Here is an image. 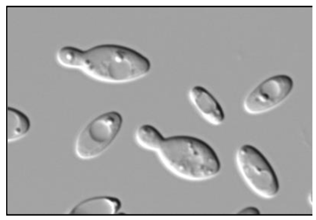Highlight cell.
<instances>
[{"label":"cell","mask_w":316,"mask_h":220,"mask_svg":"<svg viewBox=\"0 0 316 220\" xmlns=\"http://www.w3.org/2000/svg\"><path fill=\"white\" fill-rule=\"evenodd\" d=\"M157 152L170 172L186 180H208L220 170L221 163L214 149L194 136L175 135L165 138Z\"/></svg>","instance_id":"7a4b0ae2"},{"label":"cell","mask_w":316,"mask_h":220,"mask_svg":"<svg viewBox=\"0 0 316 220\" xmlns=\"http://www.w3.org/2000/svg\"><path fill=\"white\" fill-rule=\"evenodd\" d=\"M30 121L23 112L15 108H7V140L13 142L23 137L30 128Z\"/></svg>","instance_id":"ba28073f"},{"label":"cell","mask_w":316,"mask_h":220,"mask_svg":"<svg viewBox=\"0 0 316 220\" xmlns=\"http://www.w3.org/2000/svg\"><path fill=\"white\" fill-rule=\"evenodd\" d=\"M237 213L244 215H259L260 214V211L256 207L248 206L242 208Z\"/></svg>","instance_id":"30bf717a"},{"label":"cell","mask_w":316,"mask_h":220,"mask_svg":"<svg viewBox=\"0 0 316 220\" xmlns=\"http://www.w3.org/2000/svg\"><path fill=\"white\" fill-rule=\"evenodd\" d=\"M294 87L292 78L285 74L269 77L260 83L245 97L243 107L252 115L262 114L280 105Z\"/></svg>","instance_id":"5b68a950"},{"label":"cell","mask_w":316,"mask_h":220,"mask_svg":"<svg viewBox=\"0 0 316 220\" xmlns=\"http://www.w3.org/2000/svg\"><path fill=\"white\" fill-rule=\"evenodd\" d=\"M236 160L239 170L249 187L265 198L275 197L279 182L273 166L264 155L254 146L245 144L238 149Z\"/></svg>","instance_id":"3957f363"},{"label":"cell","mask_w":316,"mask_h":220,"mask_svg":"<svg viewBox=\"0 0 316 220\" xmlns=\"http://www.w3.org/2000/svg\"><path fill=\"white\" fill-rule=\"evenodd\" d=\"M66 67L77 68L100 81L123 83L137 80L150 70V60L130 47L104 44L82 50L71 46Z\"/></svg>","instance_id":"6da1fadb"},{"label":"cell","mask_w":316,"mask_h":220,"mask_svg":"<svg viewBox=\"0 0 316 220\" xmlns=\"http://www.w3.org/2000/svg\"><path fill=\"white\" fill-rule=\"evenodd\" d=\"M189 99L202 117L214 126L221 124L224 120V113L215 97L205 88L194 86L189 93Z\"/></svg>","instance_id":"8992f818"},{"label":"cell","mask_w":316,"mask_h":220,"mask_svg":"<svg viewBox=\"0 0 316 220\" xmlns=\"http://www.w3.org/2000/svg\"><path fill=\"white\" fill-rule=\"evenodd\" d=\"M122 124V115L115 111L104 113L95 118L80 132L76 138V156L82 160L100 156L115 139Z\"/></svg>","instance_id":"277c9868"},{"label":"cell","mask_w":316,"mask_h":220,"mask_svg":"<svg viewBox=\"0 0 316 220\" xmlns=\"http://www.w3.org/2000/svg\"><path fill=\"white\" fill-rule=\"evenodd\" d=\"M165 137L155 127L144 124L137 129L136 139L142 148L149 151L157 152Z\"/></svg>","instance_id":"9c48e42d"},{"label":"cell","mask_w":316,"mask_h":220,"mask_svg":"<svg viewBox=\"0 0 316 220\" xmlns=\"http://www.w3.org/2000/svg\"><path fill=\"white\" fill-rule=\"evenodd\" d=\"M121 202L116 197L99 196L78 203L70 211L71 215H114L121 208Z\"/></svg>","instance_id":"52a82bcc"}]
</instances>
